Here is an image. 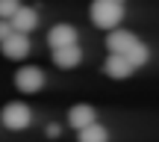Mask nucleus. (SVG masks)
I'll list each match as a JSON object with an SVG mask.
<instances>
[{
  "mask_svg": "<svg viewBox=\"0 0 159 142\" xmlns=\"http://www.w3.org/2000/svg\"><path fill=\"white\" fill-rule=\"evenodd\" d=\"M91 15V24L100 30H115L121 21H124V3H115V0H94L89 9Z\"/></svg>",
  "mask_w": 159,
  "mask_h": 142,
  "instance_id": "1",
  "label": "nucleus"
},
{
  "mask_svg": "<svg viewBox=\"0 0 159 142\" xmlns=\"http://www.w3.org/2000/svg\"><path fill=\"white\" fill-rule=\"evenodd\" d=\"M0 121H3L6 130H27V127L33 125V110H30L24 101H12V104L3 107Z\"/></svg>",
  "mask_w": 159,
  "mask_h": 142,
  "instance_id": "2",
  "label": "nucleus"
},
{
  "mask_svg": "<svg viewBox=\"0 0 159 142\" xmlns=\"http://www.w3.org/2000/svg\"><path fill=\"white\" fill-rule=\"evenodd\" d=\"M44 83H47V77H44V71H41L39 65H24V68H18V74H15V86H18V92H24V95L41 92Z\"/></svg>",
  "mask_w": 159,
  "mask_h": 142,
  "instance_id": "3",
  "label": "nucleus"
},
{
  "mask_svg": "<svg viewBox=\"0 0 159 142\" xmlns=\"http://www.w3.org/2000/svg\"><path fill=\"white\" fill-rule=\"evenodd\" d=\"M0 51H3V56L6 59H27L30 56V33H12L6 42H0Z\"/></svg>",
  "mask_w": 159,
  "mask_h": 142,
  "instance_id": "4",
  "label": "nucleus"
},
{
  "mask_svg": "<svg viewBox=\"0 0 159 142\" xmlns=\"http://www.w3.org/2000/svg\"><path fill=\"white\" fill-rule=\"evenodd\" d=\"M136 45H139V39L130 33V30L115 27V30H109V33H106V51L109 53H124V56H127Z\"/></svg>",
  "mask_w": 159,
  "mask_h": 142,
  "instance_id": "5",
  "label": "nucleus"
},
{
  "mask_svg": "<svg viewBox=\"0 0 159 142\" xmlns=\"http://www.w3.org/2000/svg\"><path fill=\"white\" fill-rule=\"evenodd\" d=\"M133 71H136V65H133L124 53H109L106 62H103V74L112 77V80H127Z\"/></svg>",
  "mask_w": 159,
  "mask_h": 142,
  "instance_id": "6",
  "label": "nucleus"
},
{
  "mask_svg": "<svg viewBox=\"0 0 159 142\" xmlns=\"http://www.w3.org/2000/svg\"><path fill=\"white\" fill-rule=\"evenodd\" d=\"M94 121H97V113L89 104H74L68 110V127H74V130H83V127L94 125Z\"/></svg>",
  "mask_w": 159,
  "mask_h": 142,
  "instance_id": "7",
  "label": "nucleus"
},
{
  "mask_svg": "<svg viewBox=\"0 0 159 142\" xmlns=\"http://www.w3.org/2000/svg\"><path fill=\"white\" fill-rule=\"evenodd\" d=\"M47 45H50V47L77 45V27H74V24H56V27H50V33H47Z\"/></svg>",
  "mask_w": 159,
  "mask_h": 142,
  "instance_id": "8",
  "label": "nucleus"
},
{
  "mask_svg": "<svg viewBox=\"0 0 159 142\" xmlns=\"http://www.w3.org/2000/svg\"><path fill=\"white\" fill-rule=\"evenodd\" d=\"M83 62V51H80V45H68V47H53V65L56 68H77V65Z\"/></svg>",
  "mask_w": 159,
  "mask_h": 142,
  "instance_id": "9",
  "label": "nucleus"
},
{
  "mask_svg": "<svg viewBox=\"0 0 159 142\" xmlns=\"http://www.w3.org/2000/svg\"><path fill=\"white\" fill-rule=\"evenodd\" d=\"M12 27H15L18 33H33V30L39 27V12H35L33 6H21V9L12 15Z\"/></svg>",
  "mask_w": 159,
  "mask_h": 142,
  "instance_id": "10",
  "label": "nucleus"
},
{
  "mask_svg": "<svg viewBox=\"0 0 159 142\" xmlns=\"http://www.w3.org/2000/svg\"><path fill=\"white\" fill-rule=\"evenodd\" d=\"M77 142H109V130L103 125H89L83 130H77Z\"/></svg>",
  "mask_w": 159,
  "mask_h": 142,
  "instance_id": "11",
  "label": "nucleus"
},
{
  "mask_svg": "<svg viewBox=\"0 0 159 142\" xmlns=\"http://www.w3.org/2000/svg\"><path fill=\"white\" fill-rule=\"evenodd\" d=\"M21 9V0H0V18L12 21V15Z\"/></svg>",
  "mask_w": 159,
  "mask_h": 142,
  "instance_id": "12",
  "label": "nucleus"
},
{
  "mask_svg": "<svg viewBox=\"0 0 159 142\" xmlns=\"http://www.w3.org/2000/svg\"><path fill=\"white\" fill-rule=\"evenodd\" d=\"M15 33V27H12V21H6V18H0V42H6L9 36Z\"/></svg>",
  "mask_w": 159,
  "mask_h": 142,
  "instance_id": "13",
  "label": "nucleus"
},
{
  "mask_svg": "<svg viewBox=\"0 0 159 142\" xmlns=\"http://www.w3.org/2000/svg\"><path fill=\"white\" fill-rule=\"evenodd\" d=\"M59 130H62L59 125H50V127H47V133H50V136H59Z\"/></svg>",
  "mask_w": 159,
  "mask_h": 142,
  "instance_id": "14",
  "label": "nucleus"
},
{
  "mask_svg": "<svg viewBox=\"0 0 159 142\" xmlns=\"http://www.w3.org/2000/svg\"><path fill=\"white\" fill-rule=\"evenodd\" d=\"M115 3H124V0H115Z\"/></svg>",
  "mask_w": 159,
  "mask_h": 142,
  "instance_id": "15",
  "label": "nucleus"
}]
</instances>
